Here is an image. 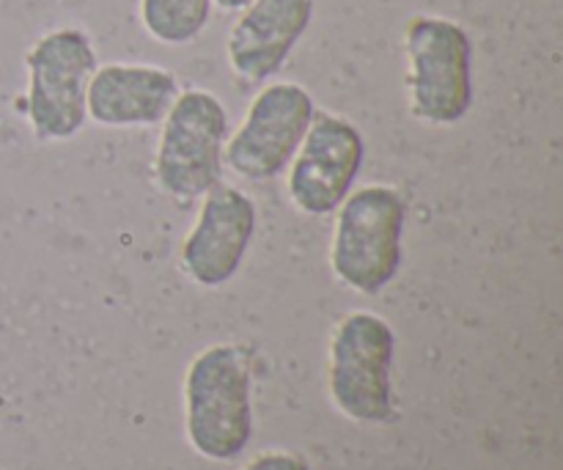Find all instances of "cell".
<instances>
[{
	"label": "cell",
	"instance_id": "cell-1",
	"mask_svg": "<svg viewBox=\"0 0 563 470\" xmlns=\"http://www.w3.org/2000/svg\"><path fill=\"white\" fill-rule=\"evenodd\" d=\"M185 433L192 449L214 462H229L253 438L251 367L234 345L198 352L185 374Z\"/></svg>",
	"mask_w": 563,
	"mask_h": 470
},
{
	"label": "cell",
	"instance_id": "cell-2",
	"mask_svg": "<svg viewBox=\"0 0 563 470\" xmlns=\"http://www.w3.org/2000/svg\"><path fill=\"white\" fill-rule=\"evenodd\" d=\"M407 204L394 187L366 185L335 209L330 267L357 295H379L401 267Z\"/></svg>",
	"mask_w": 563,
	"mask_h": 470
},
{
	"label": "cell",
	"instance_id": "cell-3",
	"mask_svg": "<svg viewBox=\"0 0 563 470\" xmlns=\"http://www.w3.org/2000/svg\"><path fill=\"white\" fill-rule=\"evenodd\" d=\"M407 99L418 121L451 127L473 108V42L460 22L416 14L405 25Z\"/></svg>",
	"mask_w": 563,
	"mask_h": 470
},
{
	"label": "cell",
	"instance_id": "cell-4",
	"mask_svg": "<svg viewBox=\"0 0 563 470\" xmlns=\"http://www.w3.org/2000/svg\"><path fill=\"white\" fill-rule=\"evenodd\" d=\"M229 113L225 105L207 88H187L176 94L163 119L154 176L165 196L176 201H196L223 179Z\"/></svg>",
	"mask_w": 563,
	"mask_h": 470
},
{
	"label": "cell",
	"instance_id": "cell-5",
	"mask_svg": "<svg viewBox=\"0 0 563 470\" xmlns=\"http://www.w3.org/2000/svg\"><path fill=\"white\" fill-rule=\"evenodd\" d=\"M97 66L91 36L80 28H55L31 44L25 113L38 141H69L82 130L88 80Z\"/></svg>",
	"mask_w": 563,
	"mask_h": 470
},
{
	"label": "cell",
	"instance_id": "cell-6",
	"mask_svg": "<svg viewBox=\"0 0 563 470\" xmlns=\"http://www.w3.org/2000/svg\"><path fill=\"white\" fill-rule=\"evenodd\" d=\"M396 334L372 311H352L335 325L328 345V394L335 411L355 424L394 418Z\"/></svg>",
	"mask_w": 563,
	"mask_h": 470
},
{
	"label": "cell",
	"instance_id": "cell-7",
	"mask_svg": "<svg viewBox=\"0 0 563 470\" xmlns=\"http://www.w3.org/2000/svg\"><path fill=\"white\" fill-rule=\"evenodd\" d=\"M317 105L297 83H269L247 105L234 135L225 141V163L242 179H275L300 149Z\"/></svg>",
	"mask_w": 563,
	"mask_h": 470
},
{
	"label": "cell",
	"instance_id": "cell-8",
	"mask_svg": "<svg viewBox=\"0 0 563 470\" xmlns=\"http://www.w3.org/2000/svg\"><path fill=\"white\" fill-rule=\"evenodd\" d=\"M363 160L366 141L355 124L335 113H313L286 182L297 212L308 218L335 212L352 193Z\"/></svg>",
	"mask_w": 563,
	"mask_h": 470
},
{
	"label": "cell",
	"instance_id": "cell-9",
	"mask_svg": "<svg viewBox=\"0 0 563 470\" xmlns=\"http://www.w3.org/2000/svg\"><path fill=\"white\" fill-rule=\"evenodd\" d=\"M256 204L236 187L218 185L203 196L196 226L181 242V267L198 286L229 284L240 270L253 234Z\"/></svg>",
	"mask_w": 563,
	"mask_h": 470
},
{
	"label": "cell",
	"instance_id": "cell-10",
	"mask_svg": "<svg viewBox=\"0 0 563 470\" xmlns=\"http://www.w3.org/2000/svg\"><path fill=\"white\" fill-rule=\"evenodd\" d=\"M313 0H253L240 11L225 42L229 66L245 83H267L306 36Z\"/></svg>",
	"mask_w": 563,
	"mask_h": 470
},
{
	"label": "cell",
	"instance_id": "cell-11",
	"mask_svg": "<svg viewBox=\"0 0 563 470\" xmlns=\"http://www.w3.org/2000/svg\"><path fill=\"white\" fill-rule=\"evenodd\" d=\"M179 94L174 72L154 64H104L88 80L86 116L102 127H154Z\"/></svg>",
	"mask_w": 563,
	"mask_h": 470
},
{
	"label": "cell",
	"instance_id": "cell-12",
	"mask_svg": "<svg viewBox=\"0 0 563 470\" xmlns=\"http://www.w3.org/2000/svg\"><path fill=\"white\" fill-rule=\"evenodd\" d=\"M212 0H141V22L148 36L168 47L196 42L209 25Z\"/></svg>",
	"mask_w": 563,
	"mask_h": 470
},
{
	"label": "cell",
	"instance_id": "cell-13",
	"mask_svg": "<svg viewBox=\"0 0 563 470\" xmlns=\"http://www.w3.org/2000/svg\"><path fill=\"white\" fill-rule=\"evenodd\" d=\"M240 470H311V468H308V462L302 460L300 455L273 449V451H262V455H256Z\"/></svg>",
	"mask_w": 563,
	"mask_h": 470
},
{
	"label": "cell",
	"instance_id": "cell-14",
	"mask_svg": "<svg viewBox=\"0 0 563 470\" xmlns=\"http://www.w3.org/2000/svg\"><path fill=\"white\" fill-rule=\"evenodd\" d=\"M251 3L253 0H212V6H218L220 11H242Z\"/></svg>",
	"mask_w": 563,
	"mask_h": 470
}]
</instances>
